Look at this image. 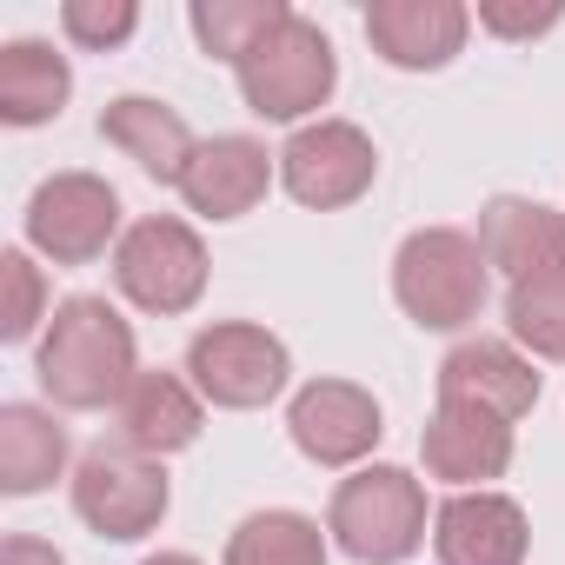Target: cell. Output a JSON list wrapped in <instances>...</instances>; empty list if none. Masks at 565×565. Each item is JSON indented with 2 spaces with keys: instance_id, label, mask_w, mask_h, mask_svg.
<instances>
[{
  "instance_id": "1",
  "label": "cell",
  "mask_w": 565,
  "mask_h": 565,
  "mask_svg": "<svg viewBox=\"0 0 565 565\" xmlns=\"http://www.w3.org/2000/svg\"><path fill=\"white\" fill-rule=\"evenodd\" d=\"M34 380L61 413L120 406L127 386L140 380V347H134V327L120 320V307L100 300V294L61 300L41 347H34Z\"/></svg>"
},
{
  "instance_id": "2",
  "label": "cell",
  "mask_w": 565,
  "mask_h": 565,
  "mask_svg": "<svg viewBox=\"0 0 565 565\" xmlns=\"http://www.w3.org/2000/svg\"><path fill=\"white\" fill-rule=\"evenodd\" d=\"M492 266L472 233L459 226H419L393 253V300L419 333H466L486 313Z\"/></svg>"
},
{
  "instance_id": "3",
  "label": "cell",
  "mask_w": 565,
  "mask_h": 565,
  "mask_svg": "<svg viewBox=\"0 0 565 565\" xmlns=\"http://www.w3.org/2000/svg\"><path fill=\"white\" fill-rule=\"evenodd\" d=\"M233 81H239L246 114L307 127V120L333 100V87H340V54H333L327 28L294 8L287 21H273V28L246 47V61L233 67Z\"/></svg>"
},
{
  "instance_id": "4",
  "label": "cell",
  "mask_w": 565,
  "mask_h": 565,
  "mask_svg": "<svg viewBox=\"0 0 565 565\" xmlns=\"http://www.w3.org/2000/svg\"><path fill=\"white\" fill-rule=\"evenodd\" d=\"M327 539L353 565H406L433 539V505L426 486L406 466H360L333 486L327 505Z\"/></svg>"
},
{
  "instance_id": "5",
  "label": "cell",
  "mask_w": 565,
  "mask_h": 565,
  "mask_svg": "<svg viewBox=\"0 0 565 565\" xmlns=\"http://www.w3.org/2000/svg\"><path fill=\"white\" fill-rule=\"evenodd\" d=\"M114 287L153 320H180L206 294V239L180 213H147L114 246Z\"/></svg>"
},
{
  "instance_id": "6",
  "label": "cell",
  "mask_w": 565,
  "mask_h": 565,
  "mask_svg": "<svg viewBox=\"0 0 565 565\" xmlns=\"http://www.w3.org/2000/svg\"><path fill=\"white\" fill-rule=\"evenodd\" d=\"M186 380L220 413H259V406H273L287 393L294 353L259 320H213V327H200L186 340Z\"/></svg>"
},
{
  "instance_id": "7",
  "label": "cell",
  "mask_w": 565,
  "mask_h": 565,
  "mask_svg": "<svg viewBox=\"0 0 565 565\" xmlns=\"http://www.w3.org/2000/svg\"><path fill=\"white\" fill-rule=\"evenodd\" d=\"M173 505V486H167V466L120 446V439H100L81 452L74 466V519L94 532V539H114V545H134L147 532H160Z\"/></svg>"
},
{
  "instance_id": "8",
  "label": "cell",
  "mask_w": 565,
  "mask_h": 565,
  "mask_svg": "<svg viewBox=\"0 0 565 565\" xmlns=\"http://www.w3.org/2000/svg\"><path fill=\"white\" fill-rule=\"evenodd\" d=\"M373 180H380V147L353 120H307L279 147V186L313 213H340L366 200Z\"/></svg>"
},
{
  "instance_id": "9",
  "label": "cell",
  "mask_w": 565,
  "mask_h": 565,
  "mask_svg": "<svg viewBox=\"0 0 565 565\" xmlns=\"http://www.w3.org/2000/svg\"><path fill=\"white\" fill-rule=\"evenodd\" d=\"M120 193L100 173H54L28 200V246L54 266H94L120 246Z\"/></svg>"
},
{
  "instance_id": "10",
  "label": "cell",
  "mask_w": 565,
  "mask_h": 565,
  "mask_svg": "<svg viewBox=\"0 0 565 565\" xmlns=\"http://www.w3.org/2000/svg\"><path fill=\"white\" fill-rule=\"evenodd\" d=\"M287 433H294L300 459H313L327 472H360L373 459V446L386 439V413L353 380H307L287 406Z\"/></svg>"
},
{
  "instance_id": "11",
  "label": "cell",
  "mask_w": 565,
  "mask_h": 565,
  "mask_svg": "<svg viewBox=\"0 0 565 565\" xmlns=\"http://www.w3.org/2000/svg\"><path fill=\"white\" fill-rule=\"evenodd\" d=\"M433 552L439 565H525L532 519L512 492H452L433 505Z\"/></svg>"
},
{
  "instance_id": "12",
  "label": "cell",
  "mask_w": 565,
  "mask_h": 565,
  "mask_svg": "<svg viewBox=\"0 0 565 565\" xmlns=\"http://www.w3.org/2000/svg\"><path fill=\"white\" fill-rule=\"evenodd\" d=\"M439 399L446 406H479L505 426H519L539 406V366L532 353H519L512 340H459L439 360Z\"/></svg>"
},
{
  "instance_id": "13",
  "label": "cell",
  "mask_w": 565,
  "mask_h": 565,
  "mask_svg": "<svg viewBox=\"0 0 565 565\" xmlns=\"http://www.w3.org/2000/svg\"><path fill=\"white\" fill-rule=\"evenodd\" d=\"M472 14L459 0H373L366 8V41L386 67L399 74H439L466 54Z\"/></svg>"
},
{
  "instance_id": "14",
  "label": "cell",
  "mask_w": 565,
  "mask_h": 565,
  "mask_svg": "<svg viewBox=\"0 0 565 565\" xmlns=\"http://www.w3.org/2000/svg\"><path fill=\"white\" fill-rule=\"evenodd\" d=\"M273 173H279V153H266V140L213 134V140H200V153H193V167L180 180V200H186V213L226 226V220H246L266 200Z\"/></svg>"
},
{
  "instance_id": "15",
  "label": "cell",
  "mask_w": 565,
  "mask_h": 565,
  "mask_svg": "<svg viewBox=\"0 0 565 565\" xmlns=\"http://www.w3.org/2000/svg\"><path fill=\"white\" fill-rule=\"evenodd\" d=\"M419 459H426V479H439L452 492H486L512 466V426L479 413V406H446L439 399V413L419 433Z\"/></svg>"
},
{
  "instance_id": "16",
  "label": "cell",
  "mask_w": 565,
  "mask_h": 565,
  "mask_svg": "<svg viewBox=\"0 0 565 565\" xmlns=\"http://www.w3.org/2000/svg\"><path fill=\"white\" fill-rule=\"evenodd\" d=\"M479 253L492 273H505V287L539 273H565V213L545 200H519V193H492L479 206Z\"/></svg>"
},
{
  "instance_id": "17",
  "label": "cell",
  "mask_w": 565,
  "mask_h": 565,
  "mask_svg": "<svg viewBox=\"0 0 565 565\" xmlns=\"http://www.w3.org/2000/svg\"><path fill=\"white\" fill-rule=\"evenodd\" d=\"M206 426V399L193 393L186 373H160V366H140V380L127 386V399L114 406V439L147 452V459H173L200 439Z\"/></svg>"
},
{
  "instance_id": "18",
  "label": "cell",
  "mask_w": 565,
  "mask_h": 565,
  "mask_svg": "<svg viewBox=\"0 0 565 565\" xmlns=\"http://www.w3.org/2000/svg\"><path fill=\"white\" fill-rule=\"evenodd\" d=\"M100 140H107L114 153H127L147 180L173 186V193H180V180H186V167H193V153H200V140H193V127L180 120V107H167V100H153V94H114V100L100 107Z\"/></svg>"
},
{
  "instance_id": "19",
  "label": "cell",
  "mask_w": 565,
  "mask_h": 565,
  "mask_svg": "<svg viewBox=\"0 0 565 565\" xmlns=\"http://www.w3.org/2000/svg\"><path fill=\"white\" fill-rule=\"evenodd\" d=\"M67 459H74V439L47 406H28V399L0 406V492L8 499L47 492L67 472Z\"/></svg>"
},
{
  "instance_id": "20",
  "label": "cell",
  "mask_w": 565,
  "mask_h": 565,
  "mask_svg": "<svg viewBox=\"0 0 565 565\" xmlns=\"http://www.w3.org/2000/svg\"><path fill=\"white\" fill-rule=\"evenodd\" d=\"M74 100V67L54 41H8L0 47V120L47 127Z\"/></svg>"
},
{
  "instance_id": "21",
  "label": "cell",
  "mask_w": 565,
  "mask_h": 565,
  "mask_svg": "<svg viewBox=\"0 0 565 565\" xmlns=\"http://www.w3.org/2000/svg\"><path fill=\"white\" fill-rule=\"evenodd\" d=\"M327 525L294 512V505H266V512H246L233 532H226V558L220 565H327Z\"/></svg>"
},
{
  "instance_id": "22",
  "label": "cell",
  "mask_w": 565,
  "mask_h": 565,
  "mask_svg": "<svg viewBox=\"0 0 565 565\" xmlns=\"http://www.w3.org/2000/svg\"><path fill=\"white\" fill-rule=\"evenodd\" d=\"M287 14H294L287 0H193V8H186V28H193V41H200L206 61L239 67L246 47H253L273 21H287Z\"/></svg>"
},
{
  "instance_id": "23",
  "label": "cell",
  "mask_w": 565,
  "mask_h": 565,
  "mask_svg": "<svg viewBox=\"0 0 565 565\" xmlns=\"http://www.w3.org/2000/svg\"><path fill=\"white\" fill-rule=\"evenodd\" d=\"M505 340L532 360H565V273L505 287Z\"/></svg>"
},
{
  "instance_id": "24",
  "label": "cell",
  "mask_w": 565,
  "mask_h": 565,
  "mask_svg": "<svg viewBox=\"0 0 565 565\" xmlns=\"http://www.w3.org/2000/svg\"><path fill=\"white\" fill-rule=\"evenodd\" d=\"M0 294H8V300H0V340H8V347L47 333V320H54V307H47V273L34 266L28 246L0 253Z\"/></svg>"
},
{
  "instance_id": "25",
  "label": "cell",
  "mask_w": 565,
  "mask_h": 565,
  "mask_svg": "<svg viewBox=\"0 0 565 565\" xmlns=\"http://www.w3.org/2000/svg\"><path fill=\"white\" fill-rule=\"evenodd\" d=\"M134 28H140L134 0H67V8H61V34L81 54H114V47L134 41Z\"/></svg>"
},
{
  "instance_id": "26",
  "label": "cell",
  "mask_w": 565,
  "mask_h": 565,
  "mask_svg": "<svg viewBox=\"0 0 565 565\" xmlns=\"http://www.w3.org/2000/svg\"><path fill=\"white\" fill-rule=\"evenodd\" d=\"M565 21V8H499V0H486L479 8V28L499 34V41H539Z\"/></svg>"
},
{
  "instance_id": "27",
  "label": "cell",
  "mask_w": 565,
  "mask_h": 565,
  "mask_svg": "<svg viewBox=\"0 0 565 565\" xmlns=\"http://www.w3.org/2000/svg\"><path fill=\"white\" fill-rule=\"evenodd\" d=\"M0 565H67L47 539H28V532H14L8 545H0Z\"/></svg>"
},
{
  "instance_id": "28",
  "label": "cell",
  "mask_w": 565,
  "mask_h": 565,
  "mask_svg": "<svg viewBox=\"0 0 565 565\" xmlns=\"http://www.w3.org/2000/svg\"><path fill=\"white\" fill-rule=\"evenodd\" d=\"M140 565H200L193 552H153V558H140Z\"/></svg>"
}]
</instances>
